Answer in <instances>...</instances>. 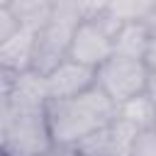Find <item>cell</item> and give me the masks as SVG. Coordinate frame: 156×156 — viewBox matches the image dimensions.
<instances>
[{"label": "cell", "instance_id": "6da1fadb", "mask_svg": "<svg viewBox=\"0 0 156 156\" xmlns=\"http://www.w3.org/2000/svg\"><path fill=\"white\" fill-rule=\"evenodd\" d=\"M46 119L54 136V146L68 151L88 136L98 134L100 129L110 127L117 119V105L95 85L78 98L49 102Z\"/></svg>", "mask_w": 156, "mask_h": 156}, {"label": "cell", "instance_id": "7a4b0ae2", "mask_svg": "<svg viewBox=\"0 0 156 156\" xmlns=\"http://www.w3.org/2000/svg\"><path fill=\"white\" fill-rule=\"evenodd\" d=\"M83 20H85V2H54L49 24L37 34L32 71L49 76L61 61H66L73 32Z\"/></svg>", "mask_w": 156, "mask_h": 156}, {"label": "cell", "instance_id": "3957f363", "mask_svg": "<svg viewBox=\"0 0 156 156\" xmlns=\"http://www.w3.org/2000/svg\"><path fill=\"white\" fill-rule=\"evenodd\" d=\"M2 156H41L54 146L46 115H0Z\"/></svg>", "mask_w": 156, "mask_h": 156}, {"label": "cell", "instance_id": "277c9868", "mask_svg": "<svg viewBox=\"0 0 156 156\" xmlns=\"http://www.w3.org/2000/svg\"><path fill=\"white\" fill-rule=\"evenodd\" d=\"M98 88L119 107L139 95H146L151 68L141 58H127V56H112L107 58L98 71Z\"/></svg>", "mask_w": 156, "mask_h": 156}, {"label": "cell", "instance_id": "5b68a950", "mask_svg": "<svg viewBox=\"0 0 156 156\" xmlns=\"http://www.w3.org/2000/svg\"><path fill=\"white\" fill-rule=\"evenodd\" d=\"M102 7V5H100ZM100 12V10H98ZM115 56V37L112 32L100 22L98 15L93 17H85L76 32H73V39H71V49H68V58L98 71L107 58Z\"/></svg>", "mask_w": 156, "mask_h": 156}, {"label": "cell", "instance_id": "8992f818", "mask_svg": "<svg viewBox=\"0 0 156 156\" xmlns=\"http://www.w3.org/2000/svg\"><path fill=\"white\" fill-rule=\"evenodd\" d=\"M98 85V73L73 58L61 61L49 76H46V90L51 102H63L71 98H78Z\"/></svg>", "mask_w": 156, "mask_h": 156}, {"label": "cell", "instance_id": "52a82bcc", "mask_svg": "<svg viewBox=\"0 0 156 156\" xmlns=\"http://www.w3.org/2000/svg\"><path fill=\"white\" fill-rule=\"evenodd\" d=\"M34 49H37V32L22 27L17 34H12L7 41L0 44V71L7 73L32 71Z\"/></svg>", "mask_w": 156, "mask_h": 156}, {"label": "cell", "instance_id": "ba28073f", "mask_svg": "<svg viewBox=\"0 0 156 156\" xmlns=\"http://www.w3.org/2000/svg\"><path fill=\"white\" fill-rule=\"evenodd\" d=\"M156 27L151 22H129L115 32V56L146 61Z\"/></svg>", "mask_w": 156, "mask_h": 156}, {"label": "cell", "instance_id": "9c48e42d", "mask_svg": "<svg viewBox=\"0 0 156 156\" xmlns=\"http://www.w3.org/2000/svg\"><path fill=\"white\" fill-rule=\"evenodd\" d=\"M15 17L20 20V24L24 29H34L37 34L49 24L51 12H54V2L49 0H7Z\"/></svg>", "mask_w": 156, "mask_h": 156}, {"label": "cell", "instance_id": "30bf717a", "mask_svg": "<svg viewBox=\"0 0 156 156\" xmlns=\"http://www.w3.org/2000/svg\"><path fill=\"white\" fill-rule=\"evenodd\" d=\"M117 117L127 119L139 132L141 129H149V127H156V102L149 95H139V98L119 105L117 107Z\"/></svg>", "mask_w": 156, "mask_h": 156}, {"label": "cell", "instance_id": "8fae6325", "mask_svg": "<svg viewBox=\"0 0 156 156\" xmlns=\"http://www.w3.org/2000/svg\"><path fill=\"white\" fill-rule=\"evenodd\" d=\"M20 29H22V24H20V20L15 17L10 2L2 0V2H0V44L7 41V39H10L12 34H17Z\"/></svg>", "mask_w": 156, "mask_h": 156}, {"label": "cell", "instance_id": "7c38bea8", "mask_svg": "<svg viewBox=\"0 0 156 156\" xmlns=\"http://www.w3.org/2000/svg\"><path fill=\"white\" fill-rule=\"evenodd\" d=\"M132 156H156V127L139 132L134 149H132Z\"/></svg>", "mask_w": 156, "mask_h": 156}, {"label": "cell", "instance_id": "4fadbf2b", "mask_svg": "<svg viewBox=\"0 0 156 156\" xmlns=\"http://www.w3.org/2000/svg\"><path fill=\"white\" fill-rule=\"evenodd\" d=\"M146 63L151 68V73H156V32H154V41H151V49H149V56H146Z\"/></svg>", "mask_w": 156, "mask_h": 156}, {"label": "cell", "instance_id": "5bb4252c", "mask_svg": "<svg viewBox=\"0 0 156 156\" xmlns=\"http://www.w3.org/2000/svg\"><path fill=\"white\" fill-rule=\"evenodd\" d=\"M41 156H66V151L63 149H51L49 154H41Z\"/></svg>", "mask_w": 156, "mask_h": 156}, {"label": "cell", "instance_id": "9a60e30c", "mask_svg": "<svg viewBox=\"0 0 156 156\" xmlns=\"http://www.w3.org/2000/svg\"><path fill=\"white\" fill-rule=\"evenodd\" d=\"M66 156H85V154H80V151H76V149H71V151H66Z\"/></svg>", "mask_w": 156, "mask_h": 156}]
</instances>
